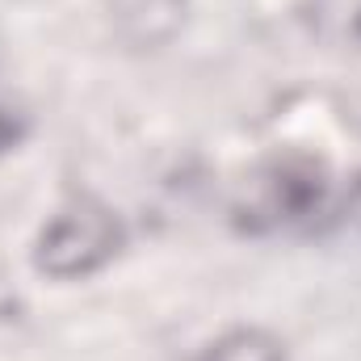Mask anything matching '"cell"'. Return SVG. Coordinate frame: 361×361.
I'll use <instances>...</instances> for the list:
<instances>
[{
	"instance_id": "1",
	"label": "cell",
	"mask_w": 361,
	"mask_h": 361,
	"mask_svg": "<svg viewBox=\"0 0 361 361\" xmlns=\"http://www.w3.org/2000/svg\"><path fill=\"white\" fill-rule=\"evenodd\" d=\"M336 210V180L319 160L281 156L244 180L235 197V223L244 231H307Z\"/></svg>"
},
{
	"instance_id": "2",
	"label": "cell",
	"mask_w": 361,
	"mask_h": 361,
	"mask_svg": "<svg viewBox=\"0 0 361 361\" xmlns=\"http://www.w3.org/2000/svg\"><path fill=\"white\" fill-rule=\"evenodd\" d=\"M118 248H122L118 214L101 197L76 193L38 231L34 265L47 277H55V281H72V277H89L101 265H109Z\"/></svg>"
},
{
	"instance_id": "3",
	"label": "cell",
	"mask_w": 361,
	"mask_h": 361,
	"mask_svg": "<svg viewBox=\"0 0 361 361\" xmlns=\"http://www.w3.org/2000/svg\"><path fill=\"white\" fill-rule=\"evenodd\" d=\"M193 361H286V345L265 328H235L206 345Z\"/></svg>"
}]
</instances>
